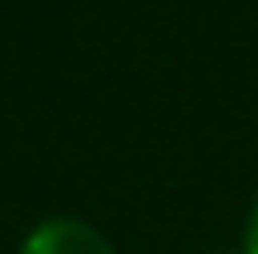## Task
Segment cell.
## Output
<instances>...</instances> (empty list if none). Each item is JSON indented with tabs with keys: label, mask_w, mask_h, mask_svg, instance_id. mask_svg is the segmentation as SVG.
<instances>
[{
	"label": "cell",
	"mask_w": 258,
	"mask_h": 254,
	"mask_svg": "<svg viewBox=\"0 0 258 254\" xmlns=\"http://www.w3.org/2000/svg\"><path fill=\"white\" fill-rule=\"evenodd\" d=\"M17 254H114V246L93 229L89 220L77 216H51L26 233Z\"/></svg>",
	"instance_id": "1"
},
{
	"label": "cell",
	"mask_w": 258,
	"mask_h": 254,
	"mask_svg": "<svg viewBox=\"0 0 258 254\" xmlns=\"http://www.w3.org/2000/svg\"><path fill=\"white\" fill-rule=\"evenodd\" d=\"M245 254H258V204L250 212V220H245Z\"/></svg>",
	"instance_id": "2"
}]
</instances>
